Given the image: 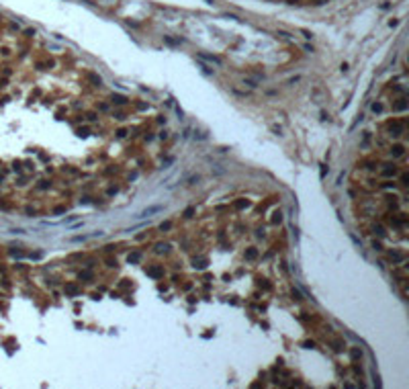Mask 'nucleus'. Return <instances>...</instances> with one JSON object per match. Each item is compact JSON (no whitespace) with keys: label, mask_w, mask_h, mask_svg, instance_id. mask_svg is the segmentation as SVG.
<instances>
[{"label":"nucleus","mask_w":409,"mask_h":389,"mask_svg":"<svg viewBox=\"0 0 409 389\" xmlns=\"http://www.w3.org/2000/svg\"><path fill=\"white\" fill-rule=\"evenodd\" d=\"M198 59H207V62H211V64H215V66H221V64H223L217 55H207V53H198Z\"/></svg>","instance_id":"f257e3e1"},{"label":"nucleus","mask_w":409,"mask_h":389,"mask_svg":"<svg viewBox=\"0 0 409 389\" xmlns=\"http://www.w3.org/2000/svg\"><path fill=\"white\" fill-rule=\"evenodd\" d=\"M391 154H393V156H401V154H403V148H401V146H397V148L391 150Z\"/></svg>","instance_id":"f03ea898"},{"label":"nucleus","mask_w":409,"mask_h":389,"mask_svg":"<svg viewBox=\"0 0 409 389\" xmlns=\"http://www.w3.org/2000/svg\"><path fill=\"white\" fill-rule=\"evenodd\" d=\"M113 103H117V104H123V103H125V96H115V94H113Z\"/></svg>","instance_id":"7ed1b4c3"},{"label":"nucleus","mask_w":409,"mask_h":389,"mask_svg":"<svg viewBox=\"0 0 409 389\" xmlns=\"http://www.w3.org/2000/svg\"><path fill=\"white\" fill-rule=\"evenodd\" d=\"M156 250H158V252H166V250H168V244H158V246H156Z\"/></svg>","instance_id":"20e7f679"},{"label":"nucleus","mask_w":409,"mask_h":389,"mask_svg":"<svg viewBox=\"0 0 409 389\" xmlns=\"http://www.w3.org/2000/svg\"><path fill=\"white\" fill-rule=\"evenodd\" d=\"M139 260V252H135V254H129V262H135Z\"/></svg>","instance_id":"39448f33"},{"label":"nucleus","mask_w":409,"mask_h":389,"mask_svg":"<svg viewBox=\"0 0 409 389\" xmlns=\"http://www.w3.org/2000/svg\"><path fill=\"white\" fill-rule=\"evenodd\" d=\"M66 291H68V293H78V289H76V287H74V285H70V287H66Z\"/></svg>","instance_id":"423d86ee"},{"label":"nucleus","mask_w":409,"mask_h":389,"mask_svg":"<svg viewBox=\"0 0 409 389\" xmlns=\"http://www.w3.org/2000/svg\"><path fill=\"white\" fill-rule=\"evenodd\" d=\"M313 4H323V2H327V0H311Z\"/></svg>","instance_id":"0eeeda50"}]
</instances>
